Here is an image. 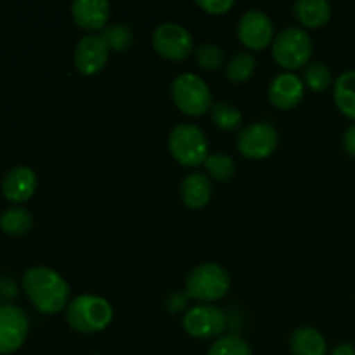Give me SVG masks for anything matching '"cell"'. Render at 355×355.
Returning a JSON list of instances; mask_svg holds the SVG:
<instances>
[{
  "mask_svg": "<svg viewBox=\"0 0 355 355\" xmlns=\"http://www.w3.org/2000/svg\"><path fill=\"white\" fill-rule=\"evenodd\" d=\"M33 227V217L24 208H7L2 215H0V229L6 234L19 238L30 232Z\"/></svg>",
  "mask_w": 355,
  "mask_h": 355,
  "instance_id": "20",
  "label": "cell"
},
{
  "mask_svg": "<svg viewBox=\"0 0 355 355\" xmlns=\"http://www.w3.org/2000/svg\"><path fill=\"white\" fill-rule=\"evenodd\" d=\"M293 14L305 28L324 26L331 17V6L326 0H298Z\"/></svg>",
  "mask_w": 355,
  "mask_h": 355,
  "instance_id": "17",
  "label": "cell"
},
{
  "mask_svg": "<svg viewBox=\"0 0 355 355\" xmlns=\"http://www.w3.org/2000/svg\"><path fill=\"white\" fill-rule=\"evenodd\" d=\"M279 135L270 123H252L238 135V149L245 158H269L277 148Z\"/></svg>",
  "mask_w": 355,
  "mask_h": 355,
  "instance_id": "8",
  "label": "cell"
},
{
  "mask_svg": "<svg viewBox=\"0 0 355 355\" xmlns=\"http://www.w3.org/2000/svg\"><path fill=\"white\" fill-rule=\"evenodd\" d=\"M23 290L31 304L44 314H58L68 307L69 286L58 272L47 267H33L23 276Z\"/></svg>",
  "mask_w": 355,
  "mask_h": 355,
  "instance_id": "1",
  "label": "cell"
},
{
  "mask_svg": "<svg viewBox=\"0 0 355 355\" xmlns=\"http://www.w3.org/2000/svg\"><path fill=\"white\" fill-rule=\"evenodd\" d=\"M94 355H97V354H94Z\"/></svg>",
  "mask_w": 355,
  "mask_h": 355,
  "instance_id": "32",
  "label": "cell"
},
{
  "mask_svg": "<svg viewBox=\"0 0 355 355\" xmlns=\"http://www.w3.org/2000/svg\"><path fill=\"white\" fill-rule=\"evenodd\" d=\"M227 318L224 311L215 305H198L193 307L184 318V329L194 338H215L224 333Z\"/></svg>",
  "mask_w": 355,
  "mask_h": 355,
  "instance_id": "10",
  "label": "cell"
},
{
  "mask_svg": "<svg viewBox=\"0 0 355 355\" xmlns=\"http://www.w3.org/2000/svg\"><path fill=\"white\" fill-rule=\"evenodd\" d=\"M168 148L173 158L184 166L205 165L208 158V142L203 130L193 123H179L172 128Z\"/></svg>",
  "mask_w": 355,
  "mask_h": 355,
  "instance_id": "4",
  "label": "cell"
},
{
  "mask_svg": "<svg viewBox=\"0 0 355 355\" xmlns=\"http://www.w3.org/2000/svg\"><path fill=\"white\" fill-rule=\"evenodd\" d=\"M37 173L30 166H16L2 180V194L10 203L30 200L37 189Z\"/></svg>",
  "mask_w": 355,
  "mask_h": 355,
  "instance_id": "15",
  "label": "cell"
},
{
  "mask_svg": "<svg viewBox=\"0 0 355 355\" xmlns=\"http://www.w3.org/2000/svg\"><path fill=\"white\" fill-rule=\"evenodd\" d=\"M172 297L175 298V302H166L170 311H180V309L186 307V297H182V295H179V293H173Z\"/></svg>",
  "mask_w": 355,
  "mask_h": 355,
  "instance_id": "31",
  "label": "cell"
},
{
  "mask_svg": "<svg viewBox=\"0 0 355 355\" xmlns=\"http://www.w3.org/2000/svg\"><path fill=\"white\" fill-rule=\"evenodd\" d=\"M180 196L182 201L193 210L207 207L211 198V184L203 173H189L180 184Z\"/></svg>",
  "mask_w": 355,
  "mask_h": 355,
  "instance_id": "16",
  "label": "cell"
},
{
  "mask_svg": "<svg viewBox=\"0 0 355 355\" xmlns=\"http://www.w3.org/2000/svg\"><path fill=\"white\" fill-rule=\"evenodd\" d=\"M211 120L217 125L220 130H234L241 125L243 116L239 113V110H236L234 106L227 103H217L211 106Z\"/></svg>",
  "mask_w": 355,
  "mask_h": 355,
  "instance_id": "25",
  "label": "cell"
},
{
  "mask_svg": "<svg viewBox=\"0 0 355 355\" xmlns=\"http://www.w3.org/2000/svg\"><path fill=\"white\" fill-rule=\"evenodd\" d=\"M172 99L182 113L201 116L211 110V92L203 78L193 73H182L172 83Z\"/></svg>",
  "mask_w": 355,
  "mask_h": 355,
  "instance_id": "6",
  "label": "cell"
},
{
  "mask_svg": "<svg viewBox=\"0 0 355 355\" xmlns=\"http://www.w3.org/2000/svg\"><path fill=\"white\" fill-rule=\"evenodd\" d=\"M343 149H345L347 155L355 158V123L349 125V128L343 134Z\"/></svg>",
  "mask_w": 355,
  "mask_h": 355,
  "instance_id": "29",
  "label": "cell"
},
{
  "mask_svg": "<svg viewBox=\"0 0 355 355\" xmlns=\"http://www.w3.org/2000/svg\"><path fill=\"white\" fill-rule=\"evenodd\" d=\"M304 82L314 92H324L333 83L331 69L324 62H312L304 69Z\"/></svg>",
  "mask_w": 355,
  "mask_h": 355,
  "instance_id": "23",
  "label": "cell"
},
{
  "mask_svg": "<svg viewBox=\"0 0 355 355\" xmlns=\"http://www.w3.org/2000/svg\"><path fill=\"white\" fill-rule=\"evenodd\" d=\"M208 355H252V349L241 336L225 335L211 345Z\"/></svg>",
  "mask_w": 355,
  "mask_h": 355,
  "instance_id": "26",
  "label": "cell"
},
{
  "mask_svg": "<svg viewBox=\"0 0 355 355\" xmlns=\"http://www.w3.org/2000/svg\"><path fill=\"white\" fill-rule=\"evenodd\" d=\"M196 55V61L201 68L208 69V71H214V69L220 68V64L224 62V52L220 47L214 44H201L200 47L194 52Z\"/></svg>",
  "mask_w": 355,
  "mask_h": 355,
  "instance_id": "27",
  "label": "cell"
},
{
  "mask_svg": "<svg viewBox=\"0 0 355 355\" xmlns=\"http://www.w3.org/2000/svg\"><path fill=\"white\" fill-rule=\"evenodd\" d=\"M312 54V40L304 28L290 26L276 35L272 42V58L281 68H304Z\"/></svg>",
  "mask_w": 355,
  "mask_h": 355,
  "instance_id": "5",
  "label": "cell"
},
{
  "mask_svg": "<svg viewBox=\"0 0 355 355\" xmlns=\"http://www.w3.org/2000/svg\"><path fill=\"white\" fill-rule=\"evenodd\" d=\"M290 349L293 355H326V340L318 329L298 328L291 335Z\"/></svg>",
  "mask_w": 355,
  "mask_h": 355,
  "instance_id": "18",
  "label": "cell"
},
{
  "mask_svg": "<svg viewBox=\"0 0 355 355\" xmlns=\"http://www.w3.org/2000/svg\"><path fill=\"white\" fill-rule=\"evenodd\" d=\"M196 6L207 10L208 14L220 16V14H225L227 10H231L234 7V2L232 0H198Z\"/></svg>",
  "mask_w": 355,
  "mask_h": 355,
  "instance_id": "28",
  "label": "cell"
},
{
  "mask_svg": "<svg viewBox=\"0 0 355 355\" xmlns=\"http://www.w3.org/2000/svg\"><path fill=\"white\" fill-rule=\"evenodd\" d=\"M30 329L26 314L16 305H0V355L19 349L24 343Z\"/></svg>",
  "mask_w": 355,
  "mask_h": 355,
  "instance_id": "9",
  "label": "cell"
},
{
  "mask_svg": "<svg viewBox=\"0 0 355 355\" xmlns=\"http://www.w3.org/2000/svg\"><path fill=\"white\" fill-rule=\"evenodd\" d=\"M331 355H355V345L354 343H340L338 347H335Z\"/></svg>",
  "mask_w": 355,
  "mask_h": 355,
  "instance_id": "30",
  "label": "cell"
},
{
  "mask_svg": "<svg viewBox=\"0 0 355 355\" xmlns=\"http://www.w3.org/2000/svg\"><path fill=\"white\" fill-rule=\"evenodd\" d=\"M305 87L302 78L293 73H281L269 87V101L277 110H293L302 103Z\"/></svg>",
  "mask_w": 355,
  "mask_h": 355,
  "instance_id": "13",
  "label": "cell"
},
{
  "mask_svg": "<svg viewBox=\"0 0 355 355\" xmlns=\"http://www.w3.org/2000/svg\"><path fill=\"white\" fill-rule=\"evenodd\" d=\"M75 23L82 30L97 31L107 26L111 6L106 0H75L71 6Z\"/></svg>",
  "mask_w": 355,
  "mask_h": 355,
  "instance_id": "14",
  "label": "cell"
},
{
  "mask_svg": "<svg viewBox=\"0 0 355 355\" xmlns=\"http://www.w3.org/2000/svg\"><path fill=\"white\" fill-rule=\"evenodd\" d=\"M205 168H207L208 175L211 179L218 180V182H227L236 172V163L231 156L227 155H208L207 162H205Z\"/></svg>",
  "mask_w": 355,
  "mask_h": 355,
  "instance_id": "24",
  "label": "cell"
},
{
  "mask_svg": "<svg viewBox=\"0 0 355 355\" xmlns=\"http://www.w3.org/2000/svg\"><path fill=\"white\" fill-rule=\"evenodd\" d=\"M238 37L245 47L260 51L274 42V26L262 10H246L238 23Z\"/></svg>",
  "mask_w": 355,
  "mask_h": 355,
  "instance_id": "11",
  "label": "cell"
},
{
  "mask_svg": "<svg viewBox=\"0 0 355 355\" xmlns=\"http://www.w3.org/2000/svg\"><path fill=\"white\" fill-rule=\"evenodd\" d=\"M231 286V279L224 267L215 262L201 263L194 267L186 281L187 297L198 302H215L225 297Z\"/></svg>",
  "mask_w": 355,
  "mask_h": 355,
  "instance_id": "3",
  "label": "cell"
},
{
  "mask_svg": "<svg viewBox=\"0 0 355 355\" xmlns=\"http://www.w3.org/2000/svg\"><path fill=\"white\" fill-rule=\"evenodd\" d=\"M257 69V61L250 52H239L238 55L231 59V62L227 64L225 69V76L231 83H243L248 78H252V75Z\"/></svg>",
  "mask_w": 355,
  "mask_h": 355,
  "instance_id": "21",
  "label": "cell"
},
{
  "mask_svg": "<svg viewBox=\"0 0 355 355\" xmlns=\"http://www.w3.org/2000/svg\"><path fill=\"white\" fill-rule=\"evenodd\" d=\"M153 47L168 61H184L193 52V35L177 23H163L153 33Z\"/></svg>",
  "mask_w": 355,
  "mask_h": 355,
  "instance_id": "7",
  "label": "cell"
},
{
  "mask_svg": "<svg viewBox=\"0 0 355 355\" xmlns=\"http://www.w3.org/2000/svg\"><path fill=\"white\" fill-rule=\"evenodd\" d=\"M333 97L345 116L355 120V69L342 73L333 87Z\"/></svg>",
  "mask_w": 355,
  "mask_h": 355,
  "instance_id": "19",
  "label": "cell"
},
{
  "mask_svg": "<svg viewBox=\"0 0 355 355\" xmlns=\"http://www.w3.org/2000/svg\"><path fill=\"white\" fill-rule=\"evenodd\" d=\"M107 58H110V47L101 35L94 33L80 38L75 47L73 61L82 75L90 76L104 69Z\"/></svg>",
  "mask_w": 355,
  "mask_h": 355,
  "instance_id": "12",
  "label": "cell"
},
{
  "mask_svg": "<svg viewBox=\"0 0 355 355\" xmlns=\"http://www.w3.org/2000/svg\"><path fill=\"white\" fill-rule=\"evenodd\" d=\"M66 321L78 333H99L113 321V307L103 297L80 295L66 307Z\"/></svg>",
  "mask_w": 355,
  "mask_h": 355,
  "instance_id": "2",
  "label": "cell"
},
{
  "mask_svg": "<svg viewBox=\"0 0 355 355\" xmlns=\"http://www.w3.org/2000/svg\"><path fill=\"white\" fill-rule=\"evenodd\" d=\"M101 37L107 44L111 51H127L134 42V30L130 24H110L103 30Z\"/></svg>",
  "mask_w": 355,
  "mask_h": 355,
  "instance_id": "22",
  "label": "cell"
}]
</instances>
